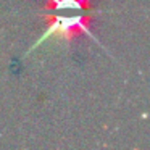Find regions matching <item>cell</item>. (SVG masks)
I'll return each mask as SVG.
<instances>
[{
    "mask_svg": "<svg viewBox=\"0 0 150 150\" xmlns=\"http://www.w3.org/2000/svg\"><path fill=\"white\" fill-rule=\"evenodd\" d=\"M91 24V18L87 15H79V13H62L57 15L53 18V21L50 23L49 29L44 33V36L36 42V45H33V49H37L40 44H44L45 40H63V39H73L74 36H78L79 33L91 34L89 29Z\"/></svg>",
    "mask_w": 150,
    "mask_h": 150,
    "instance_id": "cell-1",
    "label": "cell"
}]
</instances>
